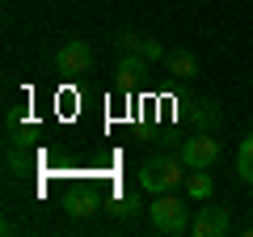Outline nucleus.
<instances>
[{
	"mask_svg": "<svg viewBox=\"0 0 253 237\" xmlns=\"http://www.w3.org/2000/svg\"><path fill=\"white\" fill-rule=\"evenodd\" d=\"M186 170L190 165L181 161V157H148L144 161V170H139V186L144 191H152V195H161V191H177L181 182H186Z\"/></svg>",
	"mask_w": 253,
	"mask_h": 237,
	"instance_id": "obj_1",
	"label": "nucleus"
},
{
	"mask_svg": "<svg viewBox=\"0 0 253 237\" xmlns=\"http://www.w3.org/2000/svg\"><path fill=\"white\" fill-rule=\"evenodd\" d=\"M148 216H152V225L161 229V233H190V212H186V203L177 199L173 191H161L152 203H148Z\"/></svg>",
	"mask_w": 253,
	"mask_h": 237,
	"instance_id": "obj_2",
	"label": "nucleus"
},
{
	"mask_svg": "<svg viewBox=\"0 0 253 237\" xmlns=\"http://www.w3.org/2000/svg\"><path fill=\"white\" fill-rule=\"evenodd\" d=\"M228 229H232V212L224 203H203L194 212V220H190V233L194 237H228Z\"/></svg>",
	"mask_w": 253,
	"mask_h": 237,
	"instance_id": "obj_3",
	"label": "nucleus"
},
{
	"mask_svg": "<svg viewBox=\"0 0 253 237\" xmlns=\"http://www.w3.org/2000/svg\"><path fill=\"white\" fill-rule=\"evenodd\" d=\"M181 161L190 165V170H211V165L219 161V144L211 131H194V136H186V144H181Z\"/></svg>",
	"mask_w": 253,
	"mask_h": 237,
	"instance_id": "obj_4",
	"label": "nucleus"
},
{
	"mask_svg": "<svg viewBox=\"0 0 253 237\" xmlns=\"http://www.w3.org/2000/svg\"><path fill=\"white\" fill-rule=\"evenodd\" d=\"M55 64H59V72H68V76L89 72V68H93V51H89V43H81V38H68V43L59 47V55H55Z\"/></svg>",
	"mask_w": 253,
	"mask_h": 237,
	"instance_id": "obj_5",
	"label": "nucleus"
},
{
	"mask_svg": "<svg viewBox=\"0 0 253 237\" xmlns=\"http://www.w3.org/2000/svg\"><path fill=\"white\" fill-rule=\"evenodd\" d=\"M186 118L194 123V131H215L219 127V106L211 98H203V102H194V106L186 110Z\"/></svg>",
	"mask_w": 253,
	"mask_h": 237,
	"instance_id": "obj_6",
	"label": "nucleus"
},
{
	"mask_svg": "<svg viewBox=\"0 0 253 237\" xmlns=\"http://www.w3.org/2000/svg\"><path fill=\"white\" fill-rule=\"evenodd\" d=\"M144 55H123V64H118V76H114V85L118 89H135V81H139V72H144Z\"/></svg>",
	"mask_w": 253,
	"mask_h": 237,
	"instance_id": "obj_7",
	"label": "nucleus"
},
{
	"mask_svg": "<svg viewBox=\"0 0 253 237\" xmlns=\"http://www.w3.org/2000/svg\"><path fill=\"white\" fill-rule=\"evenodd\" d=\"M165 64H169V72H173V76H181V81L199 76V59H194L190 51H169V55H165Z\"/></svg>",
	"mask_w": 253,
	"mask_h": 237,
	"instance_id": "obj_8",
	"label": "nucleus"
},
{
	"mask_svg": "<svg viewBox=\"0 0 253 237\" xmlns=\"http://www.w3.org/2000/svg\"><path fill=\"white\" fill-rule=\"evenodd\" d=\"M186 191H190V199H211L215 182H211L207 170H194V174H186Z\"/></svg>",
	"mask_w": 253,
	"mask_h": 237,
	"instance_id": "obj_9",
	"label": "nucleus"
},
{
	"mask_svg": "<svg viewBox=\"0 0 253 237\" xmlns=\"http://www.w3.org/2000/svg\"><path fill=\"white\" fill-rule=\"evenodd\" d=\"M106 212H110V216H118V220H131V216L139 212V195H131V191H126V195H114V199L106 203Z\"/></svg>",
	"mask_w": 253,
	"mask_h": 237,
	"instance_id": "obj_10",
	"label": "nucleus"
},
{
	"mask_svg": "<svg viewBox=\"0 0 253 237\" xmlns=\"http://www.w3.org/2000/svg\"><path fill=\"white\" fill-rule=\"evenodd\" d=\"M97 208H101L97 195H72V199H68V216H72V220H89Z\"/></svg>",
	"mask_w": 253,
	"mask_h": 237,
	"instance_id": "obj_11",
	"label": "nucleus"
},
{
	"mask_svg": "<svg viewBox=\"0 0 253 237\" xmlns=\"http://www.w3.org/2000/svg\"><path fill=\"white\" fill-rule=\"evenodd\" d=\"M236 174H241V182H253V136H245L236 148Z\"/></svg>",
	"mask_w": 253,
	"mask_h": 237,
	"instance_id": "obj_12",
	"label": "nucleus"
},
{
	"mask_svg": "<svg viewBox=\"0 0 253 237\" xmlns=\"http://www.w3.org/2000/svg\"><path fill=\"white\" fill-rule=\"evenodd\" d=\"M4 161H9V174H30L34 157H30V153H21L17 144H9V157H4Z\"/></svg>",
	"mask_w": 253,
	"mask_h": 237,
	"instance_id": "obj_13",
	"label": "nucleus"
},
{
	"mask_svg": "<svg viewBox=\"0 0 253 237\" xmlns=\"http://www.w3.org/2000/svg\"><path fill=\"white\" fill-rule=\"evenodd\" d=\"M139 47H144V34H135V30H123L118 34V51L123 55H139Z\"/></svg>",
	"mask_w": 253,
	"mask_h": 237,
	"instance_id": "obj_14",
	"label": "nucleus"
},
{
	"mask_svg": "<svg viewBox=\"0 0 253 237\" xmlns=\"http://www.w3.org/2000/svg\"><path fill=\"white\" fill-rule=\"evenodd\" d=\"M139 55H144L148 64H152V59H165V47L156 43V38H144V47H139Z\"/></svg>",
	"mask_w": 253,
	"mask_h": 237,
	"instance_id": "obj_15",
	"label": "nucleus"
}]
</instances>
